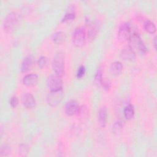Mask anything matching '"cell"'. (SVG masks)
<instances>
[{
  "instance_id": "obj_19",
  "label": "cell",
  "mask_w": 157,
  "mask_h": 157,
  "mask_svg": "<svg viewBox=\"0 0 157 157\" xmlns=\"http://www.w3.org/2000/svg\"><path fill=\"white\" fill-rule=\"evenodd\" d=\"M75 13L73 11H69L66 12L61 19V21L63 23L70 22L75 19Z\"/></svg>"
},
{
  "instance_id": "obj_6",
  "label": "cell",
  "mask_w": 157,
  "mask_h": 157,
  "mask_svg": "<svg viewBox=\"0 0 157 157\" xmlns=\"http://www.w3.org/2000/svg\"><path fill=\"white\" fill-rule=\"evenodd\" d=\"M131 33V25L128 23H123L118 29V39L120 42H125L128 40Z\"/></svg>"
},
{
  "instance_id": "obj_10",
  "label": "cell",
  "mask_w": 157,
  "mask_h": 157,
  "mask_svg": "<svg viewBox=\"0 0 157 157\" xmlns=\"http://www.w3.org/2000/svg\"><path fill=\"white\" fill-rule=\"evenodd\" d=\"M120 56L124 60L134 61L136 58V52L129 46H126L122 48L120 52Z\"/></svg>"
},
{
  "instance_id": "obj_14",
  "label": "cell",
  "mask_w": 157,
  "mask_h": 157,
  "mask_svg": "<svg viewBox=\"0 0 157 157\" xmlns=\"http://www.w3.org/2000/svg\"><path fill=\"white\" fill-rule=\"evenodd\" d=\"M110 72L113 75H118L121 74L123 71V65L120 61H115L113 62L110 68Z\"/></svg>"
},
{
  "instance_id": "obj_11",
  "label": "cell",
  "mask_w": 157,
  "mask_h": 157,
  "mask_svg": "<svg viewBox=\"0 0 157 157\" xmlns=\"http://www.w3.org/2000/svg\"><path fill=\"white\" fill-rule=\"evenodd\" d=\"M23 83L28 86H31L36 85L38 81V77L35 74L26 75L23 78Z\"/></svg>"
},
{
  "instance_id": "obj_15",
  "label": "cell",
  "mask_w": 157,
  "mask_h": 157,
  "mask_svg": "<svg viewBox=\"0 0 157 157\" xmlns=\"http://www.w3.org/2000/svg\"><path fill=\"white\" fill-rule=\"evenodd\" d=\"M51 39L54 43H55L56 44H61V43H63L64 41V40L66 39V35L63 32L58 31V32L53 33L52 35Z\"/></svg>"
},
{
  "instance_id": "obj_12",
  "label": "cell",
  "mask_w": 157,
  "mask_h": 157,
  "mask_svg": "<svg viewBox=\"0 0 157 157\" xmlns=\"http://www.w3.org/2000/svg\"><path fill=\"white\" fill-rule=\"evenodd\" d=\"M98 120L101 127L104 128L107 122V109L105 106L101 107L98 111Z\"/></svg>"
},
{
  "instance_id": "obj_27",
  "label": "cell",
  "mask_w": 157,
  "mask_h": 157,
  "mask_svg": "<svg viewBox=\"0 0 157 157\" xmlns=\"http://www.w3.org/2000/svg\"><path fill=\"white\" fill-rule=\"evenodd\" d=\"M110 82L109 80H102V84L101 85L103 86V88L105 89V90H109L110 88Z\"/></svg>"
},
{
  "instance_id": "obj_5",
  "label": "cell",
  "mask_w": 157,
  "mask_h": 157,
  "mask_svg": "<svg viewBox=\"0 0 157 157\" xmlns=\"http://www.w3.org/2000/svg\"><path fill=\"white\" fill-rule=\"evenodd\" d=\"M47 84L50 90H58L62 89L63 80L61 77L56 74L49 76L47 80Z\"/></svg>"
},
{
  "instance_id": "obj_13",
  "label": "cell",
  "mask_w": 157,
  "mask_h": 157,
  "mask_svg": "<svg viewBox=\"0 0 157 157\" xmlns=\"http://www.w3.org/2000/svg\"><path fill=\"white\" fill-rule=\"evenodd\" d=\"M34 58L32 55H28L26 56L21 62V71L25 72L27 71L33 64Z\"/></svg>"
},
{
  "instance_id": "obj_24",
  "label": "cell",
  "mask_w": 157,
  "mask_h": 157,
  "mask_svg": "<svg viewBox=\"0 0 157 157\" xmlns=\"http://www.w3.org/2000/svg\"><path fill=\"white\" fill-rule=\"evenodd\" d=\"M47 62V58L46 56H41L37 61L38 66L40 68H43Z\"/></svg>"
},
{
  "instance_id": "obj_18",
  "label": "cell",
  "mask_w": 157,
  "mask_h": 157,
  "mask_svg": "<svg viewBox=\"0 0 157 157\" xmlns=\"http://www.w3.org/2000/svg\"><path fill=\"white\" fill-rule=\"evenodd\" d=\"M98 28L96 25H92L88 31V37L90 40H94L98 34Z\"/></svg>"
},
{
  "instance_id": "obj_28",
  "label": "cell",
  "mask_w": 157,
  "mask_h": 157,
  "mask_svg": "<svg viewBox=\"0 0 157 157\" xmlns=\"http://www.w3.org/2000/svg\"><path fill=\"white\" fill-rule=\"evenodd\" d=\"M154 47L156 49V37H155L154 38Z\"/></svg>"
},
{
  "instance_id": "obj_16",
  "label": "cell",
  "mask_w": 157,
  "mask_h": 157,
  "mask_svg": "<svg viewBox=\"0 0 157 157\" xmlns=\"http://www.w3.org/2000/svg\"><path fill=\"white\" fill-rule=\"evenodd\" d=\"M144 28L148 33L150 34H154L156 30V28L155 23L148 20H146L144 22Z\"/></svg>"
},
{
  "instance_id": "obj_20",
  "label": "cell",
  "mask_w": 157,
  "mask_h": 157,
  "mask_svg": "<svg viewBox=\"0 0 157 157\" xmlns=\"http://www.w3.org/2000/svg\"><path fill=\"white\" fill-rule=\"evenodd\" d=\"M103 78H102V71L100 68H99L95 74L94 76V82L97 86H100L102 84Z\"/></svg>"
},
{
  "instance_id": "obj_4",
  "label": "cell",
  "mask_w": 157,
  "mask_h": 157,
  "mask_svg": "<svg viewBox=\"0 0 157 157\" xmlns=\"http://www.w3.org/2000/svg\"><path fill=\"white\" fill-rule=\"evenodd\" d=\"M63 98V90H50L47 96V101L48 105L52 107L58 105L61 101Z\"/></svg>"
},
{
  "instance_id": "obj_8",
  "label": "cell",
  "mask_w": 157,
  "mask_h": 157,
  "mask_svg": "<svg viewBox=\"0 0 157 157\" xmlns=\"http://www.w3.org/2000/svg\"><path fill=\"white\" fill-rule=\"evenodd\" d=\"M21 103L25 108L31 109L35 107L36 100L31 94L26 93L24 94L21 98Z\"/></svg>"
},
{
  "instance_id": "obj_21",
  "label": "cell",
  "mask_w": 157,
  "mask_h": 157,
  "mask_svg": "<svg viewBox=\"0 0 157 157\" xmlns=\"http://www.w3.org/2000/svg\"><path fill=\"white\" fill-rule=\"evenodd\" d=\"M10 151V147L7 144H3L0 148V155L1 156H7Z\"/></svg>"
},
{
  "instance_id": "obj_22",
  "label": "cell",
  "mask_w": 157,
  "mask_h": 157,
  "mask_svg": "<svg viewBox=\"0 0 157 157\" xmlns=\"http://www.w3.org/2000/svg\"><path fill=\"white\" fill-rule=\"evenodd\" d=\"M123 127V124L121 121H117L112 126V131L114 133H118L120 132Z\"/></svg>"
},
{
  "instance_id": "obj_17",
  "label": "cell",
  "mask_w": 157,
  "mask_h": 157,
  "mask_svg": "<svg viewBox=\"0 0 157 157\" xmlns=\"http://www.w3.org/2000/svg\"><path fill=\"white\" fill-rule=\"evenodd\" d=\"M134 115V109L132 105L129 104L124 109V115L126 118L131 119Z\"/></svg>"
},
{
  "instance_id": "obj_7",
  "label": "cell",
  "mask_w": 157,
  "mask_h": 157,
  "mask_svg": "<svg viewBox=\"0 0 157 157\" xmlns=\"http://www.w3.org/2000/svg\"><path fill=\"white\" fill-rule=\"evenodd\" d=\"M18 21V15L15 12H12L9 13L5 18L3 22L4 28L7 29H11L15 26Z\"/></svg>"
},
{
  "instance_id": "obj_25",
  "label": "cell",
  "mask_w": 157,
  "mask_h": 157,
  "mask_svg": "<svg viewBox=\"0 0 157 157\" xmlns=\"http://www.w3.org/2000/svg\"><path fill=\"white\" fill-rule=\"evenodd\" d=\"M85 72V66H80L78 68L77 71V78H82L84 75Z\"/></svg>"
},
{
  "instance_id": "obj_9",
  "label": "cell",
  "mask_w": 157,
  "mask_h": 157,
  "mask_svg": "<svg viewBox=\"0 0 157 157\" xmlns=\"http://www.w3.org/2000/svg\"><path fill=\"white\" fill-rule=\"evenodd\" d=\"M78 108H79V105L78 104V102L75 100L72 99L66 103L65 105L64 110L66 113L67 115L71 116L77 113Z\"/></svg>"
},
{
  "instance_id": "obj_1",
  "label": "cell",
  "mask_w": 157,
  "mask_h": 157,
  "mask_svg": "<svg viewBox=\"0 0 157 157\" xmlns=\"http://www.w3.org/2000/svg\"><path fill=\"white\" fill-rule=\"evenodd\" d=\"M129 47L135 52L138 51L140 53H145L147 52V48L142 40L139 35L136 33H132L130 35L129 39Z\"/></svg>"
},
{
  "instance_id": "obj_23",
  "label": "cell",
  "mask_w": 157,
  "mask_h": 157,
  "mask_svg": "<svg viewBox=\"0 0 157 157\" xmlns=\"http://www.w3.org/2000/svg\"><path fill=\"white\" fill-rule=\"evenodd\" d=\"M28 146L26 144H21L19 146V152L22 156H26L28 152Z\"/></svg>"
},
{
  "instance_id": "obj_26",
  "label": "cell",
  "mask_w": 157,
  "mask_h": 157,
  "mask_svg": "<svg viewBox=\"0 0 157 157\" xmlns=\"http://www.w3.org/2000/svg\"><path fill=\"white\" fill-rule=\"evenodd\" d=\"M18 104V99L17 96H12L10 100V104L12 107H15Z\"/></svg>"
},
{
  "instance_id": "obj_2",
  "label": "cell",
  "mask_w": 157,
  "mask_h": 157,
  "mask_svg": "<svg viewBox=\"0 0 157 157\" xmlns=\"http://www.w3.org/2000/svg\"><path fill=\"white\" fill-rule=\"evenodd\" d=\"M52 67L56 74L63 76L64 74V56L62 52H58L53 57Z\"/></svg>"
},
{
  "instance_id": "obj_3",
  "label": "cell",
  "mask_w": 157,
  "mask_h": 157,
  "mask_svg": "<svg viewBox=\"0 0 157 157\" xmlns=\"http://www.w3.org/2000/svg\"><path fill=\"white\" fill-rule=\"evenodd\" d=\"M86 40V33L83 27L77 28L73 33L72 42L73 44L78 47L84 45Z\"/></svg>"
}]
</instances>
